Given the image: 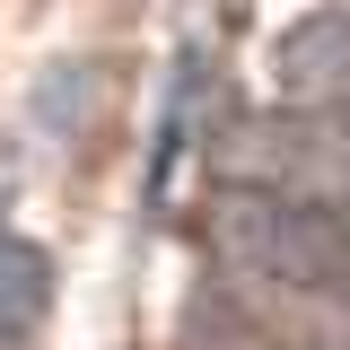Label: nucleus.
<instances>
[{"mask_svg": "<svg viewBox=\"0 0 350 350\" xmlns=\"http://www.w3.org/2000/svg\"><path fill=\"white\" fill-rule=\"evenodd\" d=\"M219 245L271 289L342 298L350 289V193H280V184H228L219 193Z\"/></svg>", "mask_w": 350, "mask_h": 350, "instance_id": "obj_1", "label": "nucleus"}, {"mask_svg": "<svg viewBox=\"0 0 350 350\" xmlns=\"http://www.w3.org/2000/svg\"><path fill=\"white\" fill-rule=\"evenodd\" d=\"M271 79L298 105H350V9H315L271 44Z\"/></svg>", "mask_w": 350, "mask_h": 350, "instance_id": "obj_2", "label": "nucleus"}, {"mask_svg": "<svg viewBox=\"0 0 350 350\" xmlns=\"http://www.w3.org/2000/svg\"><path fill=\"white\" fill-rule=\"evenodd\" d=\"M44 315H53V262H44L36 237L0 228V350H18Z\"/></svg>", "mask_w": 350, "mask_h": 350, "instance_id": "obj_3", "label": "nucleus"}]
</instances>
